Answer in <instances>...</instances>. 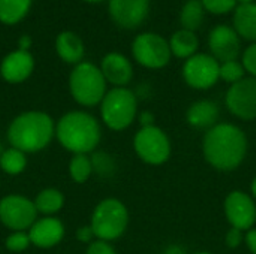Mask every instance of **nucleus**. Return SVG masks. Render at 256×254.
<instances>
[{"label":"nucleus","mask_w":256,"mask_h":254,"mask_svg":"<svg viewBox=\"0 0 256 254\" xmlns=\"http://www.w3.org/2000/svg\"><path fill=\"white\" fill-rule=\"evenodd\" d=\"M244 241H246V244H248L250 253L256 254V229L248 231V234H246V237H244Z\"/></svg>","instance_id":"nucleus-36"},{"label":"nucleus","mask_w":256,"mask_h":254,"mask_svg":"<svg viewBox=\"0 0 256 254\" xmlns=\"http://www.w3.org/2000/svg\"><path fill=\"white\" fill-rule=\"evenodd\" d=\"M54 136L56 123L42 111H27L20 114L8 129L10 145L22 153H38L46 148Z\"/></svg>","instance_id":"nucleus-2"},{"label":"nucleus","mask_w":256,"mask_h":254,"mask_svg":"<svg viewBox=\"0 0 256 254\" xmlns=\"http://www.w3.org/2000/svg\"><path fill=\"white\" fill-rule=\"evenodd\" d=\"M129 225V211L126 205L116 199L108 198L100 201L92 216V229L94 237L102 241H114L120 238Z\"/></svg>","instance_id":"nucleus-6"},{"label":"nucleus","mask_w":256,"mask_h":254,"mask_svg":"<svg viewBox=\"0 0 256 254\" xmlns=\"http://www.w3.org/2000/svg\"><path fill=\"white\" fill-rule=\"evenodd\" d=\"M201 3L213 15H226L237 9V0H201Z\"/></svg>","instance_id":"nucleus-30"},{"label":"nucleus","mask_w":256,"mask_h":254,"mask_svg":"<svg viewBox=\"0 0 256 254\" xmlns=\"http://www.w3.org/2000/svg\"><path fill=\"white\" fill-rule=\"evenodd\" d=\"M84 1H87V3H100L104 0H84Z\"/></svg>","instance_id":"nucleus-41"},{"label":"nucleus","mask_w":256,"mask_h":254,"mask_svg":"<svg viewBox=\"0 0 256 254\" xmlns=\"http://www.w3.org/2000/svg\"><path fill=\"white\" fill-rule=\"evenodd\" d=\"M111 19L122 28H138L148 16L150 0H108Z\"/></svg>","instance_id":"nucleus-13"},{"label":"nucleus","mask_w":256,"mask_h":254,"mask_svg":"<svg viewBox=\"0 0 256 254\" xmlns=\"http://www.w3.org/2000/svg\"><path fill=\"white\" fill-rule=\"evenodd\" d=\"M138 114L136 94L128 87H114L106 91L100 102L102 121L116 132L126 130L135 121Z\"/></svg>","instance_id":"nucleus-5"},{"label":"nucleus","mask_w":256,"mask_h":254,"mask_svg":"<svg viewBox=\"0 0 256 254\" xmlns=\"http://www.w3.org/2000/svg\"><path fill=\"white\" fill-rule=\"evenodd\" d=\"M33 0H0V22L15 25L30 12Z\"/></svg>","instance_id":"nucleus-22"},{"label":"nucleus","mask_w":256,"mask_h":254,"mask_svg":"<svg viewBox=\"0 0 256 254\" xmlns=\"http://www.w3.org/2000/svg\"><path fill=\"white\" fill-rule=\"evenodd\" d=\"M249 141L243 129L231 123H218L202 139L204 159L220 172L236 171L246 159Z\"/></svg>","instance_id":"nucleus-1"},{"label":"nucleus","mask_w":256,"mask_h":254,"mask_svg":"<svg viewBox=\"0 0 256 254\" xmlns=\"http://www.w3.org/2000/svg\"><path fill=\"white\" fill-rule=\"evenodd\" d=\"M100 70L106 82L114 87H126L134 78V66L122 52H110L102 58Z\"/></svg>","instance_id":"nucleus-17"},{"label":"nucleus","mask_w":256,"mask_h":254,"mask_svg":"<svg viewBox=\"0 0 256 254\" xmlns=\"http://www.w3.org/2000/svg\"><path fill=\"white\" fill-rule=\"evenodd\" d=\"M224 208L231 228H237L243 232L254 229L256 223V202L249 193L243 190H232L226 196Z\"/></svg>","instance_id":"nucleus-12"},{"label":"nucleus","mask_w":256,"mask_h":254,"mask_svg":"<svg viewBox=\"0 0 256 254\" xmlns=\"http://www.w3.org/2000/svg\"><path fill=\"white\" fill-rule=\"evenodd\" d=\"M28 237L32 244L40 249H50L57 246L64 237L63 223L51 216L38 219L28 229Z\"/></svg>","instance_id":"nucleus-16"},{"label":"nucleus","mask_w":256,"mask_h":254,"mask_svg":"<svg viewBox=\"0 0 256 254\" xmlns=\"http://www.w3.org/2000/svg\"><path fill=\"white\" fill-rule=\"evenodd\" d=\"M206 9L201 0H188L180 12V22L184 30L196 31L204 22Z\"/></svg>","instance_id":"nucleus-24"},{"label":"nucleus","mask_w":256,"mask_h":254,"mask_svg":"<svg viewBox=\"0 0 256 254\" xmlns=\"http://www.w3.org/2000/svg\"><path fill=\"white\" fill-rule=\"evenodd\" d=\"M170 48H171L172 55H176L177 58L188 60L196 54L200 48V39L195 31L182 28L171 36Z\"/></svg>","instance_id":"nucleus-21"},{"label":"nucleus","mask_w":256,"mask_h":254,"mask_svg":"<svg viewBox=\"0 0 256 254\" xmlns=\"http://www.w3.org/2000/svg\"><path fill=\"white\" fill-rule=\"evenodd\" d=\"M237 3H240V4H249V3H255V0H237Z\"/></svg>","instance_id":"nucleus-40"},{"label":"nucleus","mask_w":256,"mask_h":254,"mask_svg":"<svg viewBox=\"0 0 256 254\" xmlns=\"http://www.w3.org/2000/svg\"><path fill=\"white\" fill-rule=\"evenodd\" d=\"M3 151H4V150H3V147H2V144H0V157H2V154H3Z\"/></svg>","instance_id":"nucleus-43"},{"label":"nucleus","mask_w":256,"mask_h":254,"mask_svg":"<svg viewBox=\"0 0 256 254\" xmlns=\"http://www.w3.org/2000/svg\"><path fill=\"white\" fill-rule=\"evenodd\" d=\"M228 111L240 120H256V78L246 76L232 84L225 96Z\"/></svg>","instance_id":"nucleus-11"},{"label":"nucleus","mask_w":256,"mask_h":254,"mask_svg":"<svg viewBox=\"0 0 256 254\" xmlns=\"http://www.w3.org/2000/svg\"><path fill=\"white\" fill-rule=\"evenodd\" d=\"M219 106L213 100H198L192 103L186 112L188 123L198 130H210L219 121Z\"/></svg>","instance_id":"nucleus-18"},{"label":"nucleus","mask_w":256,"mask_h":254,"mask_svg":"<svg viewBox=\"0 0 256 254\" xmlns=\"http://www.w3.org/2000/svg\"><path fill=\"white\" fill-rule=\"evenodd\" d=\"M93 238H96L94 237V232H93V229H92V226L88 225V226H81V228H78V231H76V240L78 241H81V243H93Z\"/></svg>","instance_id":"nucleus-34"},{"label":"nucleus","mask_w":256,"mask_h":254,"mask_svg":"<svg viewBox=\"0 0 256 254\" xmlns=\"http://www.w3.org/2000/svg\"><path fill=\"white\" fill-rule=\"evenodd\" d=\"M250 192H252V198L256 199V177L252 180V184H250Z\"/></svg>","instance_id":"nucleus-39"},{"label":"nucleus","mask_w":256,"mask_h":254,"mask_svg":"<svg viewBox=\"0 0 256 254\" xmlns=\"http://www.w3.org/2000/svg\"><path fill=\"white\" fill-rule=\"evenodd\" d=\"M242 63H243L246 72L250 73V76L256 78V43H252L250 46L246 48Z\"/></svg>","instance_id":"nucleus-31"},{"label":"nucleus","mask_w":256,"mask_h":254,"mask_svg":"<svg viewBox=\"0 0 256 254\" xmlns=\"http://www.w3.org/2000/svg\"><path fill=\"white\" fill-rule=\"evenodd\" d=\"M234 30L242 39L256 43V3L237 6L234 10Z\"/></svg>","instance_id":"nucleus-20"},{"label":"nucleus","mask_w":256,"mask_h":254,"mask_svg":"<svg viewBox=\"0 0 256 254\" xmlns=\"http://www.w3.org/2000/svg\"><path fill=\"white\" fill-rule=\"evenodd\" d=\"M244 232L237 229V228H231L228 232H226V237H225V244L230 247V249H237L243 244L244 241Z\"/></svg>","instance_id":"nucleus-33"},{"label":"nucleus","mask_w":256,"mask_h":254,"mask_svg":"<svg viewBox=\"0 0 256 254\" xmlns=\"http://www.w3.org/2000/svg\"><path fill=\"white\" fill-rule=\"evenodd\" d=\"M56 51L64 63L76 66L84 58L86 46L82 39L76 33L64 30L56 39Z\"/></svg>","instance_id":"nucleus-19"},{"label":"nucleus","mask_w":256,"mask_h":254,"mask_svg":"<svg viewBox=\"0 0 256 254\" xmlns=\"http://www.w3.org/2000/svg\"><path fill=\"white\" fill-rule=\"evenodd\" d=\"M195 254H214V253H212V252H200V253H195Z\"/></svg>","instance_id":"nucleus-42"},{"label":"nucleus","mask_w":256,"mask_h":254,"mask_svg":"<svg viewBox=\"0 0 256 254\" xmlns=\"http://www.w3.org/2000/svg\"><path fill=\"white\" fill-rule=\"evenodd\" d=\"M165 254H183V250H180L178 247H170L166 252H165Z\"/></svg>","instance_id":"nucleus-38"},{"label":"nucleus","mask_w":256,"mask_h":254,"mask_svg":"<svg viewBox=\"0 0 256 254\" xmlns=\"http://www.w3.org/2000/svg\"><path fill=\"white\" fill-rule=\"evenodd\" d=\"M30 244H32V241H30L28 232H26V231H15L4 241L6 249L9 252H14V253H20V252L27 250Z\"/></svg>","instance_id":"nucleus-28"},{"label":"nucleus","mask_w":256,"mask_h":254,"mask_svg":"<svg viewBox=\"0 0 256 254\" xmlns=\"http://www.w3.org/2000/svg\"><path fill=\"white\" fill-rule=\"evenodd\" d=\"M69 174L75 183H78V184L86 183L93 174L92 159L87 154H74V157L70 159V163H69Z\"/></svg>","instance_id":"nucleus-26"},{"label":"nucleus","mask_w":256,"mask_h":254,"mask_svg":"<svg viewBox=\"0 0 256 254\" xmlns=\"http://www.w3.org/2000/svg\"><path fill=\"white\" fill-rule=\"evenodd\" d=\"M92 162H93V172H98L102 177L112 175V172L116 169L114 159L106 153H96L93 156Z\"/></svg>","instance_id":"nucleus-29"},{"label":"nucleus","mask_w":256,"mask_h":254,"mask_svg":"<svg viewBox=\"0 0 256 254\" xmlns=\"http://www.w3.org/2000/svg\"><path fill=\"white\" fill-rule=\"evenodd\" d=\"M154 114L150 112V111H144L140 114V123H141V127H150V126H154Z\"/></svg>","instance_id":"nucleus-35"},{"label":"nucleus","mask_w":256,"mask_h":254,"mask_svg":"<svg viewBox=\"0 0 256 254\" xmlns=\"http://www.w3.org/2000/svg\"><path fill=\"white\" fill-rule=\"evenodd\" d=\"M106 79L96 64L81 61L76 64L69 76V90L72 97L81 106H96L106 94Z\"/></svg>","instance_id":"nucleus-4"},{"label":"nucleus","mask_w":256,"mask_h":254,"mask_svg":"<svg viewBox=\"0 0 256 254\" xmlns=\"http://www.w3.org/2000/svg\"><path fill=\"white\" fill-rule=\"evenodd\" d=\"M34 70V57L30 51L15 49L9 52L2 64H0V75L9 84H21L30 78Z\"/></svg>","instance_id":"nucleus-15"},{"label":"nucleus","mask_w":256,"mask_h":254,"mask_svg":"<svg viewBox=\"0 0 256 254\" xmlns=\"http://www.w3.org/2000/svg\"><path fill=\"white\" fill-rule=\"evenodd\" d=\"M26 166H27V157L26 153H22L21 150L10 147L3 151L0 157V168L3 169V172L9 175H18L26 169Z\"/></svg>","instance_id":"nucleus-25"},{"label":"nucleus","mask_w":256,"mask_h":254,"mask_svg":"<svg viewBox=\"0 0 256 254\" xmlns=\"http://www.w3.org/2000/svg\"><path fill=\"white\" fill-rule=\"evenodd\" d=\"M87 254H117V253H116V249H114L108 241L98 240V241H93V243H90V244H88Z\"/></svg>","instance_id":"nucleus-32"},{"label":"nucleus","mask_w":256,"mask_h":254,"mask_svg":"<svg viewBox=\"0 0 256 254\" xmlns=\"http://www.w3.org/2000/svg\"><path fill=\"white\" fill-rule=\"evenodd\" d=\"M246 78V69L242 61L232 60V61H225L220 63V79L228 82V84H237L242 79Z\"/></svg>","instance_id":"nucleus-27"},{"label":"nucleus","mask_w":256,"mask_h":254,"mask_svg":"<svg viewBox=\"0 0 256 254\" xmlns=\"http://www.w3.org/2000/svg\"><path fill=\"white\" fill-rule=\"evenodd\" d=\"M183 78L190 88L208 90L220 79V63L208 54H195L183 66Z\"/></svg>","instance_id":"nucleus-10"},{"label":"nucleus","mask_w":256,"mask_h":254,"mask_svg":"<svg viewBox=\"0 0 256 254\" xmlns=\"http://www.w3.org/2000/svg\"><path fill=\"white\" fill-rule=\"evenodd\" d=\"M134 150L147 165L159 166L171 157L172 145L168 135L158 126L141 127L134 138Z\"/></svg>","instance_id":"nucleus-7"},{"label":"nucleus","mask_w":256,"mask_h":254,"mask_svg":"<svg viewBox=\"0 0 256 254\" xmlns=\"http://www.w3.org/2000/svg\"><path fill=\"white\" fill-rule=\"evenodd\" d=\"M32 37L28 36V34H22L20 39H18V49H21V51H30V48H32Z\"/></svg>","instance_id":"nucleus-37"},{"label":"nucleus","mask_w":256,"mask_h":254,"mask_svg":"<svg viewBox=\"0 0 256 254\" xmlns=\"http://www.w3.org/2000/svg\"><path fill=\"white\" fill-rule=\"evenodd\" d=\"M34 205H36L38 213H42L45 216H52L63 208L64 196L57 189H45L39 192V195L36 196Z\"/></svg>","instance_id":"nucleus-23"},{"label":"nucleus","mask_w":256,"mask_h":254,"mask_svg":"<svg viewBox=\"0 0 256 254\" xmlns=\"http://www.w3.org/2000/svg\"><path fill=\"white\" fill-rule=\"evenodd\" d=\"M56 136L68 151L74 154H88L99 145L102 129L92 114L70 111L56 124Z\"/></svg>","instance_id":"nucleus-3"},{"label":"nucleus","mask_w":256,"mask_h":254,"mask_svg":"<svg viewBox=\"0 0 256 254\" xmlns=\"http://www.w3.org/2000/svg\"><path fill=\"white\" fill-rule=\"evenodd\" d=\"M132 55L138 64L147 69H164L171 61L170 40L156 33H141L132 42Z\"/></svg>","instance_id":"nucleus-8"},{"label":"nucleus","mask_w":256,"mask_h":254,"mask_svg":"<svg viewBox=\"0 0 256 254\" xmlns=\"http://www.w3.org/2000/svg\"><path fill=\"white\" fill-rule=\"evenodd\" d=\"M38 220V210L33 201L21 195H9L0 201V222L12 232L26 231Z\"/></svg>","instance_id":"nucleus-9"},{"label":"nucleus","mask_w":256,"mask_h":254,"mask_svg":"<svg viewBox=\"0 0 256 254\" xmlns=\"http://www.w3.org/2000/svg\"><path fill=\"white\" fill-rule=\"evenodd\" d=\"M208 46L212 55L219 63L232 61L237 60L242 52V37L234 30V27L220 24L210 31Z\"/></svg>","instance_id":"nucleus-14"}]
</instances>
